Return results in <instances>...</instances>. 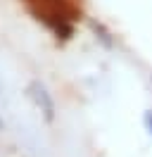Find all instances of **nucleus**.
Masks as SVG:
<instances>
[{"label": "nucleus", "instance_id": "obj_4", "mask_svg": "<svg viewBox=\"0 0 152 157\" xmlns=\"http://www.w3.org/2000/svg\"><path fill=\"white\" fill-rule=\"evenodd\" d=\"M150 81H152V76H150Z\"/></svg>", "mask_w": 152, "mask_h": 157}, {"label": "nucleus", "instance_id": "obj_3", "mask_svg": "<svg viewBox=\"0 0 152 157\" xmlns=\"http://www.w3.org/2000/svg\"><path fill=\"white\" fill-rule=\"evenodd\" d=\"M145 128L150 131V136H152V109H147V112H145Z\"/></svg>", "mask_w": 152, "mask_h": 157}, {"label": "nucleus", "instance_id": "obj_1", "mask_svg": "<svg viewBox=\"0 0 152 157\" xmlns=\"http://www.w3.org/2000/svg\"><path fill=\"white\" fill-rule=\"evenodd\" d=\"M26 90H28V95H31V100L36 102V107L43 112V117H45L48 121H52V119H55V100L48 93V88L40 81H31Z\"/></svg>", "mask_w": 152, "mask_h": 157}, {"label": "nucleus", "instance_id": "obj_2", "mask_svg": "<svg viewBox=\"0 0 152 157\" xmlns=\"http://www.w3.org/2000/svg\"><path fill=\"white\" fill-rule=\"evenodd\" d=\"M90 26H93V31H95V33H100V38H102V43H104V45H112V40H109V36H107V31H104L102 26L97 24V21H90Z\"/></svg>", "mask_w": 152, "mask_h": 157}]
</instances>
